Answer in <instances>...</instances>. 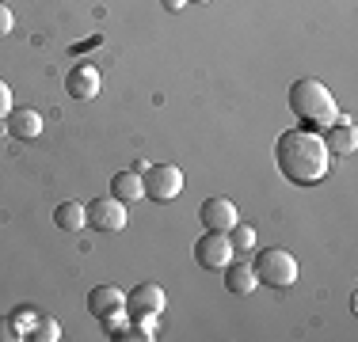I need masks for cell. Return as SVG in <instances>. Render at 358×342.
<instances>
[{
    "label": "cell",
    "instance_id": "1",
    "mask_svg": "<svg viewBox=\"0 0 358 342\" xmlns=\"http://www.w3.org/2000/svg\"><path fill=\"white\" fill-rule=\"evenodd\" d=\"M328 160L331 152L324 149V141L317 133H305V130H286L275 144V164L278 171L297 186H313L328 175Z\"/></svg>",
    "mask_w": 358,
    "mask_h": 342
},
{
    "label": "cell",
    "instance_id": "2",
    "mask_svg": "<svg viewBox=\"0 0 358 342\" xmlns=\"http://www.w3.org/2000/svg\"><path fill=\"white\" fill-rule=\"evenodd\" d=\"M289 110L297 114V122L313 126V130H328L339 118L336 96H331L320 80H297L294 88H289Z\"/></svg>",
    "mask_w": 358,
    "mask_h": 342
},
{
    "label": "cell",
    "instance_id": "3",
    "mask_svg": "<svg viewBox=\"0 0 358 342\" xmlns=\"http://www.w3.org/2000/svg\"><path fill=\"white\" fill-rule=\"evenodd\" d=\"M252 270H255V281H263L271 289H286L297 281V259L289 251H282V247H263L255 255Z\"/></svg>",
    "mask_w": 358,
    "mask_h": 342
},
{
    "label": "cell",
    "instance_id": "4",
    "mask_svg": "<svg viewBox=\"0 0 358 342\" xmlns=\"http://www.w3.org/2000/svg\"><path fill=\"white\" fill-rule=\"evenodd\" d=\"M141 186L152 202H172V198H179V191H183V171L176 164H152V168H145Z\"/></svg>",
    "mask_w": 358,
    "mask_h": 342
},
{
    "label": "cell",
    "instance_id": "5",
    "mask_svg": "<svg viewBox=\"0 0 358 342\" xmlns=\"http://www.w3.org/2000/svg\"><path fill=\"white\" fill-rule=\"evenodd\" d=\"M164 304H168V297L157 281H141V285H134L130 293H126V312H130L134 320H157V315L164 312Z\"/></svg>",
    "mask_w": 358,
    "mask_h": 342
},
{
    "label": "cell",
    "instance_id": "6",
    "mask_svg": "<svg viewBox=\"0 0 358 342\" xmlns=\"http://www.w3.org/2000/svg\"><path fill=\"white\" fill-rule=\"evenodd\" d=\"M194 262L202 270H225L233 262V244H229L225 232H206L194 244Z\"/></svg>",
    "mask_w": 358,
    "mask_h": 342
},
{
    "label": "cell",
    "instance_id": "7",
    "mask_svg": "<svg viewBox=\"0 0 358 342\" xmlns=\"http://www.w3.org/2000/svg\"><path fill=\"white\" fill-rule=\"evenodd\" d=\"M88 225L96 228V232H122V228H126V202H118V198H92Z\"/></svg>",
    "mask_w": 358,
    "mask_h": 342
},
{
    "label": "cell",
    "instance_id": "8",
    "mask_svg": "<svg viewBox=\"0 0 358 342\" xmlns=\"http://www.w3.org/2000/svg\"><path fill=\"white\" fill-rule=\"evenodd\" d=\"M65 91H69L73 99H96L99 96V68L92 61L73 65L69 76H65Z\"/></svg>",
    "mask_w": 358,
    "mask_h": 342
},
{
    "label": "cell",
    "instance_id": "9",
    "mask_svg": "<svg viewBox=\"0 0 358 342\" xmlns=\"http://www.w3.org/2000/svg\"><path fill=\"white\" fill-rule=\"evenodd\" d=\"M199 217H202V225H206V232H229V228L241 221L236 217V205L229 198H206L199 209Z\"/></svg>",
    "mask_w": 358,
    "mask_h": 342
},
{
    "label": "cell",
    "instance_id": "10",
    "mask_svg": "<svg viewBox=\"0 0 358 342\" xmlns=\"http://www.w3.org/2000/svg\"><path fill=\"white\" fill-rule=\"evenodd\" d=\"M320 141H324V149L336 152V156H351V152L358 149V130L347 122V118H336V122L324 130Z\"/></svg>",
    "mask_w": 358,
    "mask_h": 342
},
{
    "label": "cell",
    "instance_id": "11",
    "mask_svg": "<svg viewBox=\"0 0 358 342\" xmlns=\"http://www.w3.org/2000/svg\"><path fill=\"white\" fill-rule=\"evenodd\" d=\"M4 130L12 133L15 141H35V137L42 133V114H38V110H31V107H23V110H8Z\"/></svg>",
    "mask_w": 358,
    "mask_h": 342
},
{
    "label": "cell",
    "instance_id": "12",
    "mask_svg": "<svg viewBox=\"0 0 358 342\" xmlns=\"http://www.w3.org/2000/svg\"><path fill=\"white\" fill-rule=\"evenodd\" d=\"M88 308H92V315H110V312H126V293L118 285H96L88 293Z\"/></svg>",
    "mask_w": 358,
    "mask_h": 342
},
{
    "label": "cell",
    "instance_id": "13",
    "mask_svg": "<svg viewBox=\"0 0 358 342\" xmlns=\"http://www.w3.org/2000/svg\"><path fill=\"white\" fill-rule=\"evenodd\" d=\"M54 225L62 228V232H80V228H88V205L80 202H62L54 209Z\"/></svg>",
    "mask_w": 358,
    "mask_h": 342
},
{
    "label": "cell",
    "instance_id": "14",
    "mask_svg": "<svg viewBox=\"0 0 358 342\" xmlns=\"http://www.w3.org/2000/svg\"><path fill=\"white\" fill-rule=\"evenodd\" d=\"M110 198H118V202H138V198H145V186H141L138 171H118V175L110 179Z\"/></svg>",
    "mask_w": 358,
    "mask_h": 342
},
{
    "label": "cell",
    "instance_id": "15",
    "mask_svg": "<svg viewBox=\"0 0 358 342\" xmlns=\"http://www.w3.org/2000/svg\"><path fill=\"white\" fill-rule=\"evenodd\" d=\"M255 285H259V281H255V270L252 267H244V262H236V267L229 262V267H225V289L233 297H248Z\"/></svg>",
    "mask_w": 358,
    "mask_h": 342
},
{
    "label": "cell",
    "instance_id": "16",
    "mask_svg": "<svg viewBox=\"0 0 358 342\" xmlns=\"http://www.w3.org/2000/svg\"><path fill=\"white\" fill-rule=\"evenodd\" d=\"M27 339L31 342H57V339H62V323H57L54 315H38V320L31 323Z\"/></svg>",
    "mask_w": 358,
    "mask_h": 342
},
{
    "label": "cell",
    "instance_id": "17",
    "mask_svg": "<svg viewBox=\"0 0 358 342\" xmlns=\"http://www.w3.org/2000/svg\"><path fill=\"white\" fill-rule=\"evenodd\" d=\"M225 236H229V244H233V251H252L255 247V228L244 225V221H236Z\"/></svg>",
    "mask_w": 358,
    "mask_h": 342
},
{
    "label": "cell",
    "instance_id": "18",
    "mask_svg": "<svg viewBox=\"0 0 358 342\" xmlns=\"http://www.w3.org/2000/svg\"><path fill=\"white\" fill-rule=\"evenodd\" d=\"M115 342H152L157 339V327H152V320H141L138 327H122L118 335H110Z\"/></svg>",
    "mask_w": 358,
    "mask_h": 342
},
{
    "label": "cell",
    "instance_id": "19",
    "mask_svg": "<svg viewBox=\"0 0 358 342\" xmlns=\"http://www.w3.org/2000/svg\"><path fill=\"white\" fill-rule=\"evenodd\" d=\"M20 339H27V335L15 327V320H0V342H20Z\"/></svg>",
    "mask_w": 358,
    "mask_h": 342
},
{
    "label": "cell",
    "instance_id": "20",
    "mask_svg": "<svg viewBox=\"0 0 358 342\" xmlns=\"http://www.w3.org/2000/svg\"><path fill=\"white\" fill-rule=\"evenodd\" d=\"M12 320H15V327H20V331H23V335H27V331H31V323H35V320H38V315H35V312H31V304H23V308H20V312H15V315H12Z\"/></svg>",
    "mask_w": 358,
    "mask_h": 342
},
{
    "label": "cell",
    "instance_id": "21",
    "mask_svg": "<svg viewBox=\"0 0 358 342\" xmlns=\"http://www.w3.org/2000/svg\"><path fill=\"white\" fill-rule=\"evenodd\" d=\"M122 327H126V315H122V312H110V315H103V331H107V335H118Z\"/></svg>",
    "mask_w": 358,
    "mask_h": 342
},
{
    "label": "cell",
    "instance_id": "22",
    "mask_svg": "<svg viewBox=\"0 0 358 342\" xmlns=\"http://www.w3.org/2000/svg\"><path fill=\"white\" fill-rule=\"evenodd\" d=\"M8 110H12V88H8V80H0V122L8 118Z\"/></svg>",
    "mask_w": 358,
    "mask_h": 342
},
{
    "label": "cell",
    "instance_id": "23",
    "mask_svg": "<svg viewBox=\"0 0 358 342\" xmlns=\"http://www.w3.org/2000/svg\"><path fill=\"white\" fill-rule=\"evenodd\" d=\"M12 27H15V15H12V8H8V4H0V34H8Z\"/></svg>",
    "mask_w": 358,
    "mask_h": 342
},
{
    "label": "cell",
    "instance_id": "24",
    "mask_svg": "<svg viewBox=\"0 0 358 342\" xmlns=\"http://www.w3.org/2000/svg\"><path fill=\"white\" fill-rule=\"evenodd\" d=\"M164 8H168V12H179V8H183V0H164Z\"/></svg>",
    "mask_w": 358,
    "mask_h": 342
},
{
    "label": "cell",
    "instance_id": "25",
    "mask_svg": "<svg viewBox=\"0 0 358 342\" xmlns=\"http://www.w3.org/2000/svg\"><path fill=\"white\" fill-rule=\"evenodd\" d=\"M191 4H214V0H191Z\"/></svg>",
    "mask_w": 358,
    "mask_h": 342
}]
</instances>
